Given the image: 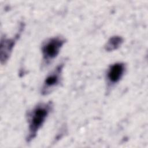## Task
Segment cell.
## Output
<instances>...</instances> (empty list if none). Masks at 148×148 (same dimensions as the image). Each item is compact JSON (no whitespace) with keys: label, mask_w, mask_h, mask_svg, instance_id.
<instances>
[{"label":"cell","mask_w":148,"mask_h":148,"mask_svg":"<svg viewBox=\"0 0 148 148\" xmlns=\"http://www.w3.org/2000/svg\"><path fill=\"white\" fill-rule=\"evenodd\" d=\"M123 42V39L119 36H114L111 38L108 42L106 46L107 50L111 51L117 49Z\"/></svg>","instance_id":"6"},{"label":"cell","mask_w":148,"mask_h":148,"mask_svg":"<svg viewBox=\"0 0 148 148\" xmlns=\"http://www.w3.org/2000/svg\"><path fill=\"white\" fill-rule=\"evenodd\" d=\"M52 103H40L36 105L28 114V132L27 136V142L31 141L37 135L38 131L43 125L50 111Z\"/></svg>","instance_id":"1"},{"label":"cell","mask_w":148,"mask_h":148,"mask_svg":"<svg viewBox=\"0 0 148 148\" xmlns=\"http://www.w3.org/2000/svg\"><path fill=\"white\" fill-rule=\"evenodd\" d=\"M16 40L14 39L2 38L1 41V62H5L9 58L13 48Z\"/></svg>","instance_id":"5"},{"label":"cell","mask_w":148,"mask_h":148,"mask_svg":"<svg viewBox=\"0 0 148 148\" xmlns=\"http://www.w3.org/2000/svg\"><path fill=\"white\" fill-rule=\"evenodd\" d=\"M125 70V66L123 62H116L112 64L106 72L107 82L110 86L117 83L123 77Z\"/></svg>","instance_id":"4"},{"label":"cell","mask_w":148,"mask_h":148,"mask_svg":"<svg viewBox=\"0 0 148 148\" xmlns=\"http://www.w3.org/2000/svg\"><path fill=\"white\" fill-rule=\"evenodd\" d=\"M65 42L63 37L55 36L47 39L43 43L41 50L45 64H48L58 56Z\"/></svg>","instance_id":"2"},{"label":"cell","mask_w":148,"mask_h":148,"mask_svg":"<svg viewBox=\"0 0 148 148\" xmlns=\"http://www.w3.org/2000/svg\"><path fill=\"white\" fill-rule=\"evenodd\" d=\"M64 65V62L60 63L47 75L41 88V93L43 95L48 94L60 84L62 78Z\"/></svg>","instance_id":"3"}]
</instances>
